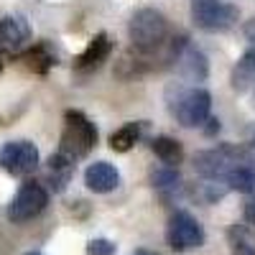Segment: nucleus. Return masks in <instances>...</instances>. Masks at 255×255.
Segmentation results:
<instances>
[{
  "instance_id": "obj_14",
  "label": "nucleus",
  "mask_w": 255,
  "mask_h": 255,
  "mask_svg": "<svg viewBox=\"0 0 255 255\" xmlns=\"http://www.w3.org/2000/svg\"><path fill=\"white\" fill-rule=\"evenodd\" d=\"M72 174H74V161H72V158H67L64 153H56V156L49 158V163H46V176H49V181H51V186H54L56 191H61L64 186L69 184Z\"/></svg>"
},
{
  "instance_id": "obj_15",
  "label": "nucleus",
  "mask_w": 255,
  "mask_h": 255,
  "mask_svg": "<svg viewBox=\"0 0 255 255\" xmlns=\"http://www.w3.org/2000/svg\"><path fill=\"white\" fill-rule=\"evenodd\" d=\"M227 243L232 255H255V232L248 225H232L227 230Z\"/></svg>"
},
{
  "instance_id": "obj_6",
  "label": "nucleus",
  "mask_w": 255,
  "mask_h": 255,
  "mask_svg": "<svg viewBox=\"0 0 255 255\" xmlns=\"http://www.w3.org/2000/svg\"><path fill=\"white\" fill-rule=\"evenodd\" d=\"M49 204V194L46 189L41 186L38 181H26L23 186L18 189V194L13 197V202L8 204V220L20 225V222H28L33 217H38L41 212L46 209Z\"/></svg>"
},
{
  "instance_id": "obj_25",
  "label": "nucleus",
  "mask_w": 255,
  "mask_h": 255,
  "mask_svg": "<svg viewBox=\"0 0 255 255\" xmlns=\"http://www.w3.org/2000/svg\"><path fill=\"white\" fill-rule=\"evenodd\" d=\"M26 255H41V253H26Z\"/></svg>"
},
{
  "instance_id": "obj_12",
  "label": "nucleus",
  "mask_w": 255,
  "mask_h": 255,
  "mask_svg": "<svg viewBox=\"0 0 255 255\" xmlns=\"http://www.w3.org/2000/svg\"><path fill=\"white\" fill-rule=\"evenodd\" d=\"M113 51V44H110V36L108 33H97L90 46L82 51V56L77 59V69H97L100 64L110 56Z\"/></svg>"
},
{
  "instance_id": "obj_27",
  "label": "nucleus",
  "mask_w": 255,
  "mask_h": 255,
  "mask_svg": "<svg viewBox=\"0 0 255 255\" xmlns=\"http://www.w3.org/2000/svg\"><path fill=\"white\" fill-rule=\"evenodd\" d=\"M253 148H255V140H253Z\"/></svg>"
},
{
  "instance_id": "obj_4",
  "label": "nucleus",
  "mask_w": 255,
  "mask_h": 255,
  "mask_svg": "<svg viewBox=\"0 0 255 255\" xmlns=\"http://www.w3.org/2000/svg\"><path fill=\"white\" fill-rule=\"evenodd\" d=\"M240 163H248V151L235 145H217V148H207L194 156V171L202 174L204 179H225L232 168H238Z\"/></svg>"
},
{
  "instance_id": "obj_5",
  "label": "nucleus",
  "mask_w": 255,
  "mask_h": 255,
  "mask_svg": "<svg viewBox=\"0 0 255 255\" xmlns=\"http://www.w3.org/2000/svg\"><path fill=\"white\" fill-rule=\"evenodd\" d=\"M240 10L222 0H194L191 3V20L202 31H227L238 23Z\"/></svg>"
},
{
  "instance_id": "obj_20",
  "label": "nucleus",
  "mask_w": 255,
  "mask_h": 255,
  "mask_svg": "<svg viewBox=\"0 0 255 255\" xmlns=\"http://www.w3.org/2000/svg\"><path fill=\"white\" fill-rule=\"evenodd\" d=\"M153 186L156 189H176L179 186V171L174 166H166L161 171H153Z\"/></svg>"
},
{
  "instance_id": "obj_17",
  "label": "nucleus",
  "mask_w": 255,
  "mask_h": 255,
  "mask_svg": "<svg viewBox=\"0 0 255 255\" xmlns=\"http://www.w3.org/2000/svg\"><path fill=\"white\" fill-rule=\"evenodd\" d=\"M225 184H227V189H232V191L250 194V191L255 189V171H253L248 163H240L238 168H232V171L225 176Z\"/></svg>"
},
{
  "instance_id": "obj_23",
  "label": "nucleus",
  "mask_w": 255,
  "mask_h": 255,
  "mask_svg": "<svg viewBox=\"0 0 255 255\" xmlns=\"http://www.w3.org/2000/svg\"><path fill=\"white\" fill-rule=\"evenodd\" d=\"M245 222L248 225H255V194L245 202Z\"/></svg>"
},
{
  "instance_id": "obj_26",
  "label": "nucleus",
  "mask_w": 255,
  "mask_h": 255,
  "mask_svg": "<svg viewBox=\"0 0 255 255\" xmlns=\"http://www.w3.org/2000/svg\"><path fill=\"white\" fill-rule=\"evenodd\" d=\"M253 108H255V97H253Z\"/></svg>"
},
{
  "instance_id": "obj_16",
  "label": "nucleus",
  "mask_w": 255,
  "mask_h": 255,
  "mask_svg": "<svg viewBox=\"0 0 255 255\" xmlns=\"http://www.w3.org/2000/svg\"><path fill=\"white\" fill-rule=\"evenodd\" d=\"M151 148H153V153H156L166 166H176V163H181V158H184L181 143L174 140V138H168V135H158V138H153Z\"/></svg>"
},
{
  "instance_id": "obj_22",
  "label": "nucleus",
  "mask_w": 255,
  "mask_h": 255,
  "mask_svg": "<svg viewBox=\"0 0 255 255\" xmlns=\"http://www.w3.org/2000/svg\"><path fill=\"white\" fill-rule=\"evenodd\" d=\"M245 41H248V49L255 51V18L245 23Z\"/></svg>"
},
{
  "instance_id": "obj_2",
  "label": "nucleus",
  "mask_w": 255,
  "mask_h": 255,
  "mask_svg": "<svg viewBox=\"0 0 255 255\" xmlns=\"http://www.w3.org/2000/svg\"><path fill=\"white\" fill-rule=\"evenodd\" d=\"M171 115L184 128H199L209 118L212 97L202 87H171Z\"/></svg>"
},
{
  "instance_id": "obj_24",
  "label": "nucleus",
  "mask_w": 255,
  "mask_h": 255,
  "mask_svg": "<svg viewBox=\"0 0 255 255\" xmlns=\"http://www.w3.org/2000/svg\"><path fill=\"white\" fill-rule=\"evenodd\" d=\"M130 255H158V253H153V250H135V253H130Z\"/></svg>"
},
{
  "instance_id": "obj_21",
  "label": "nucleus",
  "mask_w": 255,
  "mask_h": 255,
  "mask_svg": "<svg viewBox=\"0 0 255 255\" xmlns=\"http://www.w3.org/2000/svg\"><path fill=\"white\" fill-rule=\"evenodd\" d=\"M115 243L105 240V238H95L87 243V255H115Z\"/></svg>"
},
{
  "instance_id": "obj_10",
  "label": "nucleus",
  "mask_w": 255,
  "mask_h": 255,
  "mask_svg": "<svg viewBox=\"0 0 255 255\" xmlns=\"http://www.w3.org/2000/svg\"><path fill=\"white\" fill-rule=\"evenodd\" d=\"M120 181V174L118 168L108 161H95L87 166V171H84V184H87L90 191H95V194H108V191H113Z\"/></svg>"
},
{
  "instance_id": "obj_13",
  "label": "nucleus",
  "mask_w": 255,
  "mask_h": 255,
  "mask_svg": "<svg viewBox=\"0 0 255 255\" xmlns=\"http://www.w3.org/2000/svg\"><path fill=\"white\" fill-rule=\"evenodd\" d=\"M230 82H232V90L235 92H245V90H250L255 84V51L253 49H248L240 56V61L232 67Z\"/></svg>"
},
{
  "instance_id": "obj_9",
  "label": "nucleus",
  "mask_w": 255,
  "mask_h": 255,
  "mask_svg": "<svg viewBox=\"0 0 255 255\" xmlns=\"http://www.w3.org/2000/svg\"><path fill=\"white\" fill-rule=\"evenodd\" d=\"M176 69L186 82H202L207 79V59L202 51H197L194 46H189L186 41H181V46L176 49Z\"/></svg>"
},
{
  "instance_id": "obj_3",
  "label": "nucleus",
  "mask_w": 255,
  "mask_h": 255,
  "mask_svg": "<svg viewBox=\"0 0 255 255\" xmlns=\"http://www.w3.org/2000/svg\"><path fill=\"white\" fill-rule=\"evenodd\" d=\"M130 41H133V46L143 54H151L156 51L166 36H168V23H166V18L153 10V8H140L133 13L130 18Z\"/></svg>"
},
{
  "instance_id": "obj_1",
  "label": "nucleus",
  "mask_w": 255,
  "mask_h": 255,
  "mask_svg": "<svg viewBox=\"0 0 255 255\" xmlns=\"http://www.w3.org/2000/svg\"><path fill=\"white\" fill-rule=\"evenodd\" d=\"M95 143H97V128L87 115L79 110H69L64 115V133H61L59 153L77 161V158L87 156L95 148Z\"/></svg>"
},
{
  "instance_id": "obj_11",
  "label": "nucleus",
  "mask_w": 255,
  "mask_h": 255,
  "mask_svg": "<svg viewBox=\"0 0 255 255\" xmlns=\"http://www.w3.org/2000/svg\"><path fill=\"white\" fill-rule=\"evenodd\" d=\"M31 38V28L26 23V18L20 15H8V18H0V46L15 51L26 44Z\"/></svg>"
},
{
  "instance_id": "obj_18",
  "label": "nucleus",
  "mask_w": 255,
  "mask_h": 255,
  "mask_svg": "<svg viewBox=\"0 0 255 255\" xmlns=\"http://www.w3.org/2000/svg\"><path fill=\"white\" fill-rule=\"evenodd\" d=\"M140 138V125L138 123H128L123 125L120 130H115L110 135V148L118 153H125V151H130V148L135 145V140Z\"/></svg>"
},
{
  "instance_id": "obj_8",
  "label": "nucleus",
  "mask_w": 255,
  "mask_h": 255,
  "mask_svg": "<svg viewBox=\"0 0 255 255\" xmlns=\"http://www.w3.org/2000/svg\"><path fill=\"white\" fill-rule=\"evenodd\" d=\"M0 168L13 176H28L38 168V148L28 140H13L0 148Z\"/></svg>"
},
{
  "instance_id": "obj_19",
  "label": "nucleus",
  "mask_w": 255,
  "mask_h": 255,
  "mask_svg": "<svg viewBox=\"0 0 255 255\" xmlns=\"http://www.w3.org/2000/svg\"><path fill=\"white\" fill-rule=\"evenodd\" d=\"M23 61H26V67L33 69V72H46L54 64V56L46 51V46H36L28 54H23Z\"/></svg>"
},
{
  "instance_id": "obj_7",
  "label": "nucleus",
  "mask_w": 255,
  "mask_h": 255,
  "mask_svg": "<svg viewBox=\"0 0 255 255\" xmlns=\"http://www.w3.org/2000/svg\"><path fill=\"white\" fill-rule=\"evenodd\" d=\"M166 243L171 245L174 250L184 253V250H194L204 245V230L197 222V217H191L189 212L179 209L171 215L166 227Z\"/></svg>"
}]
</instances>
